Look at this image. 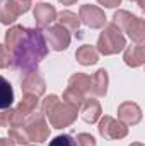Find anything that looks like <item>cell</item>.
I'll return each mask as SVG.
<instances>
[{
    "label": "cell",
    "instance_id": "cell-10",
    "mask_svg": "<svg viewBox=\"0 0 145 146\" xmlns=\"http://www.w3.org/2000/svg\"><path fill=\"white\" fill-rule=\"evenodd\" d=\"M33 14H34V21H36L38 29H46L56 21V9L51 3H44V2L36 3Z\"/></svg>",
    "mask_w": 145,
    "mask_h": 146
},
{
    "label": "cell",
    "instance_id": "cell-2",
    "mask_svg": "<svg viewBox=\"0 0 145 146\" xmlns=\"http://www.w3.org/2000/svg\"><path fill=\"white\" fill-rule=\"evenodd\" d=\"M41 110H43V115L48 117L50 126L55 129H63V127H68L70 124H73L77 119V112H79V109L65 104L56 95L44 97V100L41 104Z\"/></svg>",
    "mask_w": 145,
    "mask_h": 146
},
{
    "label": "cell",
    "instance_id": "cell-3",
    "mask_svg": "<svg viewBox=\"0 0 145 146\" xmlns=\"http://www.w3.org/2000/svg\"><path fill=\"white\" fill-rule=\"evenodd\" d=\"M121 33H126L128 37L135 42L140 44L145 41V22L142 17L133 15L128 10H116L113 15V22Z\"/></svg>",
    "mask_w": 145,
    "mask_h": 146
},
{
    "label": "cell",
    "instance_id": "cell-14",
    "mask_svg": "<svg viewBox=\"0 0 145 146\" xmlns=\"http://www.w3.org/2000/svg\"><path fill=\"white\" fill-rule=\"evenodd\" d=\"M21 14L22 12L14 0H0V22L3 26L14 24Z\"/></svg>",
    "mask_w": 145,
    "mask_h": 146
},
{
    "label": "cell",
    "instance_id": "cell-24",
    "mask_svg": "<svg viewBox=\"0 0 145 146\" xmlns=\"http://www.w3.org/2000/svg\"><path fill=\"white\" fill-rule=\"evenodd\" d=\"M97 3L106 7V9H114V7H118L121 3V0H97Z\"/></svg>",
    "mask_w": 145,
    "mask_h": 146
},
{
    "label": "cell",
    "instance_id": "cell-1",
    "mask_svg": "<svg viewBox=\"0 0 145 146\" xmlns=\"http://www.w3.org/2000/svg\"><path fill=\"white\" fill-rule=\"evenodd\" d=\"M5 49L10 56V66L22 76L36 72L41 60L48 54V44L41 29L12 26L5 33Z\"/></svg>",
    "mask_w": 145,
    "mask_h": 146
},
{
    "label": "cell",
    "instance_id": "cell-7",
    "mask_svg": "<svg viewBox=\"0 0 145 146\" xmlns=\"http://www.w3.org/2000/svg\"><path fill=\"white\" fill-rule=\"evenodd\" d=\"M44 39H46L48 48H51L53 51H65L70 44L72 36L62 24H55V26L46 27Z\"/></svg>",
    "mask_w": 145,
    "mask_h": 146
},
{
    "label": "cell",
    "instance_id": "cell-11",
    "mask_svg": "<svg viewBox=\"0 0 145 146\" xmlns=\"http://www.w3.org/2000/svg\"><path fill=\"white\" fill-rule=\"evenodd\" d=\"M118 119L125 126H135L142 121V109L135 102H123L118 106Z\"/></svg>",
    "mask_w": 145,
    "mask_h": 146
},
{
    "label": "cell",
    "instance_id": "cell-21",
    "mask_svg": "<svg viewBox=\"0 0 145 146\" xmlns=\"http://www.w3.org/2000/svg\"><path fill=\"white\" fill-rule=\"evenodd\" d=\"M73 141H75V146H96L94 136H91V134H87V133L77 134V138H75Z\"/></svg>",
    "mask_w": 145,
    "mask_h": 146
},
{
    "label": "cell",
    "instance_id": "cell-13",
    "mask_svg": "<svg viewBox=\"0 0 145 146\" xmlns=\"http://www.w3.org/2000/svg\"><path fill=\"white\" fill-rule=\"evenodd\" d=\"M123 60H125V63H126L128 66H132V68L142 66L145 63V46H144V42L128 46V48L125 49Z\"/></svg>",
    "mask_w": 145,
    "mask_h": 146
},
{
    "label": "cell",
    "instance_id": "cell-6",
    "mask_svg": "<svg viewBox=\"0 0 145 146\" xmlns=\"http://www.w3.org/2000/svg\"><path fill=\"white\" fill-rule=\"evenodd\" d=\"M99 134L106 139H123L128 134V126H125L119 119H114L111 115H104L99 119Z\"/></svg>",
    "mask_w": 145,
    "mask_h": 146
},
{
    "label": "cell",
    "instance_id": "cell-8",
    "mask_svg": "<svg viewBox=\"0 0 145 146\" xmlns=\"http://www.w3.org/2000/svg\"><path fill=\"white\" fill-rule=\"evenodd\" d=\"M79 19L91 29H103L106 26V15L97 5L85 3L79 9Z\"/></svg>",
    "mask_w": 145,
    "mask_h": 146
},
{
    "label": "cell",
    "instance_id": "cell-15",
    "mask_svg": "<svg viewBox=\"0 0 145 146\" xmlns=\"http://www.w3.org/2000/svg\"><path fill=\"white\" fill-rule=\"evenodd\" d=\"M108 85H109V76L108 72L104 68L97 70L91 76V94L96 97H104L108 92Z\"/></svg>",
    "mask_w": 145,
    "mask_h": 146
},
{
    "label": "cell",
    "instance_id": "cell-25",
    "mask_svg": "<svg viewBox=\"0 0 145 146\" xmlns=\"http://www.w3.org/2000/svg\"><path fill=\"white\" fill-rule=\"evenodd\" d=\"M0 146H15V143L10 138H0Z\"/></svg>",
    "mask_w": 145,
    "mask_h": 146
},
{
    "label": "cell",
    "instance_id": "cell-19",
    "mask_svg": "<svg viewBox=\"0 0 145 146\" xmlns=\"http://www.w3.org/2000/svg\"><path fill=\"white\" fill-rule=\"evenodd\" d=\"M14 104V90L7 78L0 75V110L10 109Z\"/></svg>",
    "mask_w": 145,
    "mask_h": 146
},
{
    "label": "cell",
    "instance_id": "cell-20",
    "mask_svg": "<svg viewBox=\"0 0 145 146\" xmlns=\"http://www.w3.org/2000/svg\"><path fill=\"white\" fill-rule=\"evenodd\" d=\"M50 146H75V141L70 134H60L50 141Z\"/></svg>",
    "mask_w": 145,
    "mask_h": 146
},
{
    "label": "cell",
    "instance_id": "cell-27",
    "mask_svg": "<svg viewBox=\"0 0 145 146\" xmlns=\"http://www.w3.org/2000/svg\"><path fill=\"white\" fill-rule=\"evenodd\" d=\"M130 2H137L140 9H145V0H130Z\"/></svg>",
    "mask_w": 145,
    "mask_h": 146
},
{
    "label": "cell",
    "instance_id": "cell-28",
    "mask_svg": "<svg viewBox=\"0 0 145 146\" xmlns=\"http://www.w3.org/2000/svg\"><path fill=\"white\" fill-rule=\"evenodd\" d=\"M130 146H144V145H142V143H132Z\"/></svg>",
    "mask_w": 145,
    "mask_h": 146
},
{
    "label": "cell",
    "instance_id": "cell-23",
    "mask_svg": "<svg viewBox=\"0 0 145 146\" xmlns=\"http://www.w3.org/2000/svg\"><path fill=\"white\" fill-rule=\"evenodd\" d=\"M10 119H12V109H5L0 112V126L2 127H9Z\"/></svg>",
    "mask_w": 145,
    "mask_h": 146
},
{
    "label": "cell",
    "instance_id": "cell-16",
    "mask_svg": "<svg viewBox=\"0 0 145 146\" xmlns=\"http://www.w3.org/2000/svg\"><path fill=\"white\" fill-rule=\"evenodd\" d=\"M75 58L80 65L84 66H91V65H96L99 61V53L96 49V46H91V44H84L80 46L77 51H75Z\"/></svg>",
    "mask_w": 145,
    "mask_h": 146
},
{
    "label": "cell",
    "instance_id": "cell-29",
    "mask_svg": "<svg viewBox=\"0 0 145 146\" xmlns=\"http://www.w3.org/2000/svg\"><path fill=\"white\" fill-rule=\"evenodd\" d=\"M24 146H31V145H24Z\"/></svg>",
    "mask_w": 145,
    "mask_h": 146
},
{
    "label": "cell",
    "instance_id": "cell-17",
    "mask_svg": "<svg viewBox=\"0 0 145 146\" xmlns=\"http://www.w3.org/2000/svg\"><path fill=\"white\" fill-rule=\"evenodd\" d=\"M68 88H73L75 92L82 94L84 97L87 94H91V76L85 73H75L68 78Z\"/></svg>",
    "mask_w": 145,
    "mask_h": 146
},
{
    "label": "cell",
    "instance_id": "cell-5",
    "mask_svg": "<svg viewBox=\"0 0 145 146\" xmlns=\"http://www.w3.org/2000/svg\"><path fill=\"white\" fill-rule=\"evenodd\" d=\"M21 127L29 143H43L50 138V126L44 121V115L39 114L38 110H34L29 117L24 119Z\"/></svg>",
    "mask_w": 145,
    "mask_h": 146
},
{
    "label": "cell",
    "instance_id": "cell-26",
    "mask_svg": "<svg viewBox=\"0 0 145 146\" xmlns=\"http://www.w3.org/2000/svg\"><path fill=\"white\" fill-rule=\"evenodd\" d=\"M58 2H60V3H63V5H73L77 0H58Z\"/></svg>",
    "mask_w": 145,
    "mask_h": 146
},
{
    "label": "cell",
    "instance_id": "cell-18",
    "mask_svg": "<svg viewBox=\"0 0 145 146\" xmlns=\"http://www.w3.org/2000/svg\"><path fill=\"white\" fill-rule=\"evenodd\" d=\"M56 21L68 33H79V29H80V19L72 10H62L60 14H56Z\"/></svg>",
    "mask_w": 145,
    "mask_h": 146
},
{
    "label": "cell",
    "instance_id": "cell-12",
    "mask_svg": "<svg viewBox=\"0 0 145 146\" xmlns=\"http://www.w3.org/2000/svg\"><path fill=\"white\" fill-rule=\"evenodd\" d=\"M79 109H80L82 119H84L85 122H89V124H96V122L101 119V114H103L101 104H99L96 99H85Z\"/></svg>",
    "mask_w": 145,
    "mask_h": 146
},
{
    "label": "cell",
    "instance_id": "cell-22",
    "mask_svg": "<svg viewBox=\"0 0 145 146\" xmlns=\"http://www.w3.org/2000/svg\"><path fill=\"white\" fill-rule=\"evenodd\" d=\"M9 66H10V56H9V51L5 49L3 44H0V70L9 68Z\"/></svg>",
    "mask_w": 145,
    "mask_h": 146
},
{
    "label": "cell",
    "instance_id": "cell-4",
    "mask_svg": "<svg viewBox=\"0 0 145 146\" xmlns=\"http://www.w3.org/2000/svg\"><path fill=\"white\" fill-rule=\"evenodd\" d=\"M125 46H126V39L123 36V33L114 24H109V26L104 27V31L99 34L96 49H97L99 54L111 56V54H116V53L123 51Z\"/></svg>",
    "mask_w": 145,
    "mask_h": 146
},
{
    "label": "cell",
    "instance_id": "cell-9",
    "mask_svg": "<svg viewBox=\"0 0 145 146\" xmlns=\"http://www.w3.org/2000/svg\"><path fill=\"white\" fill-rule=\"evenodd\" d=\"M21 90L24 94H29V95H36L41 97L46 90V83H44V78L39 75V72H31L28 75H24L21 78Z\"/></svg>",
    "mask_w": 145,
    "mask_h": 146
}]
</instances>
